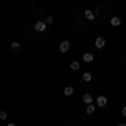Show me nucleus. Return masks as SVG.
<instances>
[{
    "label": "nucleus",
    "instance_id": "nucleus-10",
    "mask_svg": "<svg viewBox=\"0 0 126 126\" xmlns=\"http://www.w3.org/2000/svg\"><path fill=\"white\" fill-rule=\"evenodd\" d=\"M111 25H113V27H118V25H121V19H119L118 15H114V17L111 19Z\"/></svg>",
    "mask_w": 126,
    "mask_h": 126
},
{
    "label": "nucleus",
    "instance_id": "nucleus-11",
    "mask_svg": "<svg viewBox=\"0 0 126 126\" xmlns=\"http://www.w3.org/2000/svg\"><path fill=\"white\" fill-rule=\"evenodd\" d=\"M81 69V64H79L78 61H72L71 62V71H79Z\"/></svg>",
    "mask_w": 126,
    "mask_h": 126
},
{
    "label": "nucleus",
    "instance_id": "nucleus-8",
    "mask_svg": "<svg viewBox=\"0 0 126 126\" xmlns=\"http://www.w3.org/2000/svg\"><path fill=\"white\" fill-rule=\"evenodd\" d=\"M74 94V87L72 86H66L64 87V96H72Z\"/></svg>",
    "mask_w": 126,
    "mask_h": 126
},
{
    "label": "nucleus",
    "instance_id": "nucleus-17",
    "mask_svg": "<svg viewBox=\"0 0 126 126\" xmlns=\"http://www.w3.org/2000/svg\"><path fill=\"white\" fill-rule=\"evenodd\" d=\"M116 126H126V123H118Z\"/></svg>",
    "mask_w": 126,
    "mask_h": 126
},
{
    "label": "nucleus",
    "instance_id": "nucleus-7",
    "mask_svg": "<svg viewBox=\"0 0 126 126\" xmlns=\"http://www.w3.org/2000/svg\"><path fill=\"white\" fill-rule=\"evenodd\" d=\"M84 17H86L87 20H91V22H93V20L96 19V14H94L93 10H86V12H84Z\"/></svg>",
    "mask_w": 126,
    "mask_h": 126
},
{
    "label": "nucleus",
    "instance_id": "nucleus-1",
    "mask_svg": "<svg viewBox=\"0 0 126 126\" xmlns=\"http://www.w3.org/2000/svg\"><path fill=\"white\" fill-rule=\"evenodd\" d=\"M69 49H71V42H69V40H62V42H61V46H59V50H61L62 54H66Z\"/></svg>",
    "mask_w": 126,
    "mask_h": 126
},
{
    "label": "nucleus",
    "instance_id": "nucleus-13",
    "mask_svg": "<svg viewBox=\"0 0 126 126\" xmlns=\"http://www.w3.org/2000/svg\"><path fill=\"white\" fill-rule=\"evenodd\" d=\"M94 111H96V106H94V104H91V106L86 108V113H87V114H93Z\"/></svg>",
    "mask_w": 126,
    "mask_h": 126
},
{
    "label": "nucleus",
    "instance_id": "nucleus-6",
    "mask_svg": "<svg viewBox=\"0 0 126 126\" xmlns=\"http://www.w3.org/2000/svg\"><path fill=\"white\" fill-rule=\"evenodd\" d=\"M82 61L87 62V64H91V62L94 61V54H91V52H84V54H82Z\"/></svg>",
    "mask_w": 126,
    "mask_h": 126
},
{
    "label": "nucleus",
    "instance_id": "nucleus-3",
    "mask_svg": "<svg viewBox=\"0 0 126 126\" xmlns=\"http://www.w3.org/2000/svg\"><path fill=\"white\" fill-rule=\"evenodd\" d=\"M94 46H96L97 49H103L104 46H106V39H104V37H101V35H99V37H96V40H94Z\"/></svg>",
    "mask_w": 126,
    "mask_h": 126
},
{
    "label": "nucleus",
    "instance_id": "nucleus-12",
    "mask_svg": "<svg viewBox=\"0 0 126 126\" xmlns=\"http://www.w3.org/2000/svg\"><path fill=\"white\" fill-rule=\"evenodd\" d=\"M82 81H84V82H91V81H93L91 72H84V74H82Z\"/></svg>",
    "mask_w": 126,
    "mask_h": 126
},
{
    "label": "nucleus",
    "instance_id": "nucleus-5",
    "mask_svg": "<svg viewBox=\"0 0 126 126\" xmlns=\"http://www.w3.org/2000/svg\"><path fill=\"white\" fill-rule=\"evenodd\" d=\"M34 29L37 30V32H44V30L47 29V24H46V22H42V20H39V22L35 24V27H34Z\"/></svg>",
    "mask_w": 126,
    "mask_h": 126
},
{
    "label": "nucleus",
    "instance_id": "nucleus-14",
    "mask_svg": "<svg viewBox=\"0 0 126 126\" xmlns=\"http://www.w3.org/2000/svg\"><path fill=\"white\" fill-rule=\"evenodd\" d=\"M52 22H54V17H52V15H49L47 19H46V24H47V25H50Z\"/></svg>",
    "mask_w": 126,
    "mask_h": 126
},
{
    "label": "nucleus",
    "instance_id": "nucleus-2",
    "mask_svg": "<svg viewBox=\"0 0 126 126\" xmlns=\"http://www.w3.org/2000/svg\"><path fill=\"white\" fill-rule=\"evenodd\" d=\"M93 101H94V97H93V94H89V93H86V94L82 96V103H84L86 106H91Z\"/></svg>",
    "mask_w": 126,
    "mask_h": 126
},
{
    "label": "nucleus",
    "instance_id": "nucleus-16",
    "mask_svg": "<svg viewBox=\"0 0 126 126\" xmlns=\"http://www.w3.org/2000/svg\"><path fill=\"white\" fill-rule=\"evenodd\" d=\"M121 114L126 118V106H123V109H121Z\"/></svg>",
    "mask_w": 126,
    "mask_h": 126
},
{
    "label": "nucleus",
    "instance_id": "nucleus-9",
    "mask_svg": "<svg viewBox=\"0 0 126 126\" xmlns=\"http://www.w3.org/2000/svg\"><path fill=\"white\" fill-rule=\"evenodd\" d=\"M10 47L14 49L15 52H20V49H22V46H20V42H17V40H14V42L10 44Z\"/></svg>",
    "mask_w": 126,
    "mask_h": 126
},
{
    "label": "nucleus",
    "instance_id": "nucleus-18",
    "mask_svg": "<svg viewBox=\"0 0 126 126\" xmlns=\"http://www.w3.org/2000/svg\"><path fill=\"white\" fill-rule=\"evenodd\" d=\"M7 126H15V125H14V123H9V125H7Z\"/></svg>",
    "mask_w": 126,
    "mask_h": 126
},
{
    "label": "nucleus",
    "instance_id": "nucleus-15",
    "mask_svg": "<svg viewBox=\"0 0 126 126\" xmlns=\"http://www.w3.org/2000/svg\"><path fill=\"white\" fill-rule=\"evenodd\" d=\"M0 119H7V113H5V111L0 113Z\"/></svg>",
    "mask_w": 126,
    "mask_h": 126
},
{
    "label": "nucleus",
    "instance_id": "nucleus-4",
    "mask_svg": "<svg viewBox=\"0 0 126 126\" xmlns=\"http://www.w3.org/2000/svg\"><path fill=\"white\" fill-rule=\"evenodd\" d=\"M96 104H97V108H104V106L108 104V97H106V96H97Z\"/></svg>",
    "mask_w": 126,
    "mask_h": 126
}]
</instances>
